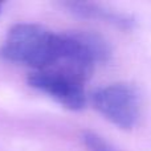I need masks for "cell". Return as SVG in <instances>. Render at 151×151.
<instances>
[{"label": "cell", "instance_id": "cell-1", "mask_svg": "<svg viewBox=\"0 0 151 151\" xmlns=\"http://www.w3.org/2000/svg\"><path fill=\"white\" fill-rule=\"evenodd\" d=\"M61 47L63 33H56L37 24L20 23L8 31L0 48V57L41 70L60 57Z\"/></svg>", "mask_w": 151, "mask_h": 151}, {"label": "cell", "instance_id": "cell-2", "mask_svg": "<svg viewBox=\"0 0 151 151\" xmlns=\"http://www.w3.org/2000/svg\"><path fill=\"white\" fill-rule=\"evenodd\" d=\"M91 104L106 119L119 129L129 130L141 115V93L129 82H115L98 88L91 94Z\"/></svg>", "mask_w": 151, "mask_h": 151}, {"label": "cell", "instance_id": "cell-3", "mask_svg": "<svg viewBox=\"0 0 151 151\" xmlns=\"http://www.w3.org/2000/svg\"><path fill=\"white\" fill-rule=\"evenodd\" d=\"M83 78L58 68L35 70L28 78L32 88L47 94L69 110H81L86 105Z\"/></svg>", "mask_w": 151, "mask_h": 151}, {"label": "cell", "instance_id": "cell-4", "mask_svg": "<svg viewBox=\"0 0 151 151\" xmlns=\"http://www.w3.org/2000/svg\"><path fill=\"white\" fill-rule=\"evenodd\" d=\"M64 5H65L66 9H69L72 13H74L77 16L89 19H101V20H106L109 23L115 24L121 28H131L135 24L134 19L130 15L110 9V8L96 4V3L69 1L64 3Z\"/></svg>", "mask_w": 151, "mask_h": 151}, {"label": "cell", "instance_id": "cell-5", "mask_svg": "<svg viewBox=\"0 0 151 151\" xmlns=\"http://www.w3.org/2000/svg\"><path fill=\"white\" fill-rule=\"evenodd\" d=\"M82 143L88 151H117L109 142L94 131H85L82 134Z\"/></svg>", "mask_w": 151, "mask_h": 151}, {"label": "cell", "instance_id": "cell-6", "mask_svg": "<svg viewBox=\"0 0 151 151\" xmlns=\"http://www.w3.org/2000/svg\"><path fill=\"white\" fill-rule=\"evenodd\" d=\"M1 7H3V4H1V3H0V12H1Z\"/></svg>", "mask_w": 151, "mask_h": 151}]
</instances>
